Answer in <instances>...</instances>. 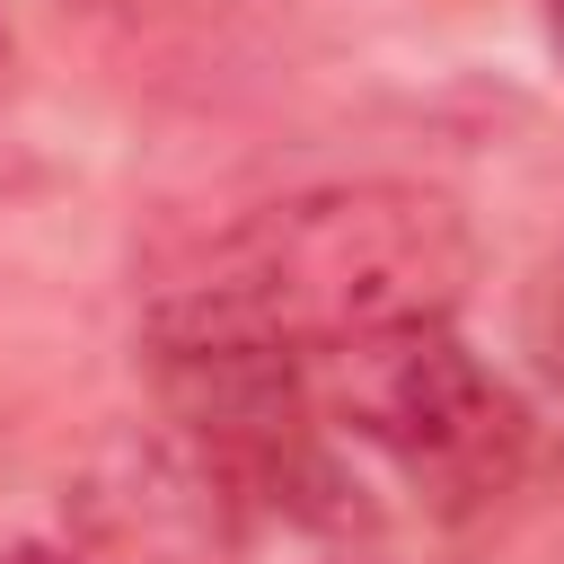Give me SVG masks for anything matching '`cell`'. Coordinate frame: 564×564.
Wrapping results in <instances>:
<instances>
[{
    "label": "cell",
    "mask_w": 564,
    "mask_h": 564,
    "mask_svg": "<svg viewBox=\"0 0 564 564\" xmlns=\"http://www.w3.org/2000/svg\"><path fill=\"white\" fill-rule=\"evenodd\" d=\"M476 282V229L441 185L405 176H352L291 203H264L247 229H229L176 300L247 326L300 361H326L388 326H432Z\"/></svg>",
    "instance_id": "obj_1"
},
{
    "label": "cell",
    "mask_w": 564,
    "mask_h": 564,
    "mask_svg": "<svg viewBox=\"0 0 564 564\" xmlns=\"http://www.w3.org/2000/svg\"><path fill=\"white\" fill-rule=\"evenodd\" d=\"M308 388H317V414L352 432L370 458H388L397 485L441 520H476L529 476L538 423L520 388L458 344L449 317L361 335L308 361Z\"/></svg>",
    "instance_id": "obj_2"
},
{
    "label": "cell",
    "mask_w": 564,
    "mask_h": 564,
    "mask_svg": "<svg viewBox=\"0 0 564 564\" xmlns=\"http://www.w3.org/2000/svg\"><path fill=\"white\" fill-rule=\"evenodd\" d=\"M70 502L88 529V564H229L247 529V494L176 423L106 441Z\"/></svg>",
    "instance_id": "obj_3"
},
{
    "label": "cell",
    "mask_w": 564,
    "mask_h": 564,
    "mask_svg": "<svg viewBox=\"0 0 564 564\" xmlns=\"http://www.w3.org/2000/svg\"><path fill=\"white\" fill-rule=\"evenodd\" d=\"M520 352H529V370L564 397V256H546V264L529 273V291H520Z\"/></svg>",
    "instance_id": "obj_4"
},
{
    "label": "cell",
    "mask_w": 564,
    "mask_h": 564,
    "mask_svg": "<svg viewBox=\"0 0 564 564\" xmlns=\"http://www.w3.org/2000/svg\"><path fill=\"white\" fill-rule=\"evenodd\" d=\"M0 564H88L79 546H44V538H18V546H0Z\"/></svg>",
    "instance_id": "obj_5"
},
{
    "label": "cell",
    "mask_w": 564,
    "mask_h": 564,
    "mask_svg": "<svg viewBox=\"0 0 564 564\" xmlns=\"http://www.w3.org/2000/svg\"><path fill=\"white\" fill-rule=\"evenodd\" d=\"M546 44H555V62H564V0H546Z\"/></svg>",
    "instance_id": "obj_6"
},
{
    "label": "cell",
    "mask_w": 564,
    "mask_h": 564,
    "mask_svg": "<svg viewBox=\"0 0 564 564\" xmlns=\"http://www.w3.org/2000/svg\"><path fill=\"white\" fill-rule=\"evenodd\" d=\"M79 9H106V0H79Z\"/></svg>",
    "instance_id": "obj_7"
}]
</instances>
